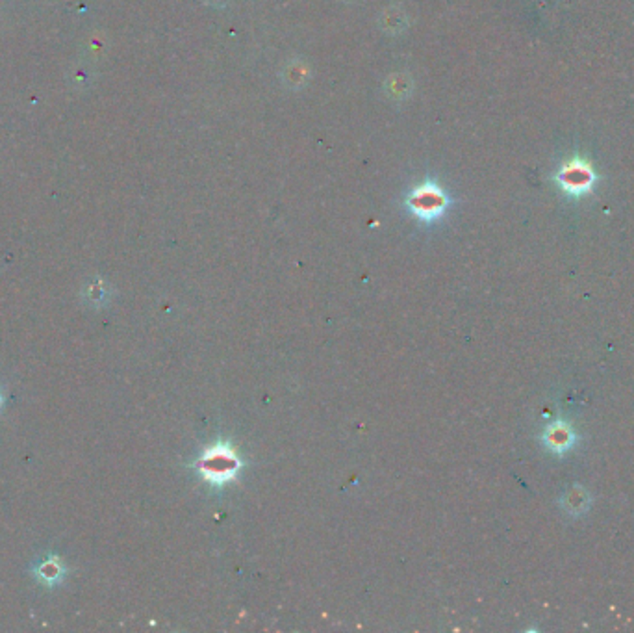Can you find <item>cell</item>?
Segmentation results:
<instances>
[{
	"mask_svg": "<svg viewBox=\"0 0 634 633\" xmlns=\"http://www.w3.org/2000/svg\"><path fill=\"white\" fill-rule=\"evenodd\" d=\"M195 467L206 483H210L212 486H225L236 479L241 461L230 444L217 442L199 457Z\"/></svg>",
	"mask_w": 634,
	"mask_h": 633,
	"instance_id": "6da1fadb",
	"label": "cell"
},
{
	"mask_svg": "<svg viewBox=\"0 0 634 633\" xmlns=\"http://www.w3.org/2000/svg\"><path fill=\"white\" fill-rule=\"evenodd\" d=\"M556 182L562 188V192L570 193V195H584L595 184L594 167L582 158H571L570 162H566L558 169Z\"/></svg>",
	"mask_w": 634,
	"mask_h": 633,
	"instance_id": "7a4b0ae2",
	"label": "cell"
},
{
	"mask_svg": "<svg viewBox=\"0 0 634 633\" xmlns=\"http://www.w3.org/2000/svg\"><path fill=\"white\" fill-rule=\"evenodd\" d=\"M410 210L423 221H432L444 214L447 207V199L439 188L434 184H425L417 192H414L408 199Z\"/></svg>",
	"mask_w": 634,
	"mask_h": 633,
	"instance_id": "3957f363",
	"label": "cell"
},
{
	"mask_svg": "<svg viewBox=\"0 0 634 633\" xmlns=\"http://www.w3.org/2000/svg\"><path fill=\"white\" fill-rule=\"evenodd\" d=\"M32 574L41 585L49 587V589H56L67 576V566L58 555H49L35 564L32 569Z\"/></svg>",
	"mask_w": 634,
	"mask_h": 633,
	"instance_id": "277c9868",
	"label": "cell"
},
{
	"mask_svg": "<svg viewBox=\"0 0 634 633\" xmlns=\"http://www.w3.org/2000/svg\"><path fill=\"white\" fill-rule=\"evenodd\" d=\"M543 444L547 450L553 453H566L570 452L573 444H575V435L573 429L566 423H551L543 433Z\"/></svg>",
	"mask_w": 634,
	"mask_h": 633,
	"instance_id": "5b68a950",
	"label": "cell"
},
{
	"mask_svg": "<svg viewBox=\"0 0 634 633\" xmlns=\"http://www.w3.org/2000/svg\"><path fill=\"white\" fill-rule=\"evenodd\" d=\"M564 506H566V509L570 511V513H573V515H575V513H581V511H584L586 506H588V496L582 492V489H573V491L566 496Z\"/></svg>",
	"mask_w": 634,
	"mask_h": 633,
	"instance_id": "8992f818",
	"label": "cell"
},
{
	"mask_svg": "<svg viewBox=\"0 0 634 633\" xmlns=\"http://www.w3.org/2000/svg\"><path fill=\"white\" fill-rule=\"evenodd\" d=\"M0 405H2V394H0Z\"/></svg>",
	"mask_w": 634,
	"mask_h": 633,
	"instance_id": "52a82bcc",
	"label": "cell"
}]
</instances>
